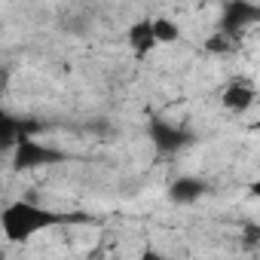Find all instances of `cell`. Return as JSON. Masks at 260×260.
<instances>
[{
	"label": "cell",
	"mask_w": 260,
	"mask_h": 260,
	"mask_svg": "<svg viewBox=\"0 0 260 260\" xmlns=\"http://www.w3.org/2000/svg\"><path fill=\"white\" fill-rule=\"evenodd\" d=\"M254 83L251 80H230L226 86H223V92H220V104L226 107V110H236V113H242V110H248L251 104H254Z\"/></svg>",
	"instance_id": "6da1fadb"
},
{
	"label": "cell",
	"mask_w": 260,
	"mask_h": 260,
	"mask_svg": "<svg viewBox=\"0 0 260 260\" xmlns=\"http://www.w3.org/2000/svg\"><path fill=\"white\" fill-rule=\"evenodd\" d=\"M202 193H205V184L196 181V178H181V181L172 184V199L175 202H196Z\"/></svg>",
	"instance_id": "7a4b0ae2"
},
{
	"label": "cell",
	"mask_w": 260,
	"mask_h": 260,
	"mask_svg": "<svg viewBox=\"0 0 260 260\" xmlns=\"http://www.w3.org/2000/svg\"><path fill=\"white\" fill-rule=\"evenodd\" d=\"M153 37H156V43H178L181 40V25L175 22V19H166V16H159L156 22H153Z\"/></svg>",
	"instance_id": "3957f363"
},
{
	"label": "cell",
	"mask_w": 260,
	"mask_h": 260,
	"mask_svg": "<svg viewBox=\"0 0 260 260\" xmlns=\"http://www.w3.org/2000/svg\"><path fill=\"white\" fill-rule=\"evenodd\" d=\"M205 49L214 52V55H223V52H230V40H226L223 34H211V37L205 40Z\"/></svg>",
	"instance_id": "277c9868"
}]
</instances>
